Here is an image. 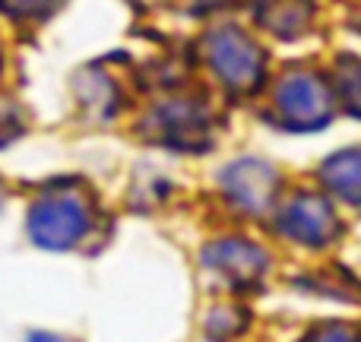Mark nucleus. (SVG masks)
I'll return each mask as SVG.
<instances>
[{
	"label": "nucleus",
	"instance_id": "1",
	"mask_svg": "<svg viewBox=\"0 0 361 342\" xmlns=\"http://www.w3.org/2000/svg\"><path fill=\"white\" fill-rule=\"evenodd\" d=\"M89 206L76 193H44L25 216V231L42 250H73L89 235Z\"/></svg>",
	"mask_w": 361,
	"mask_h": 342
},
{
	"label": "nucleus",
	"instance_id": "2",
	"mask_svg": "<svg viewBox=\"0 0 361 342\" xmlns=\"http://www.w3.org/2000/svg\"><path fill=\"white\" fill-rule=\"evenodd\" d=\"M209 63L235 89H247L260 80V51L235 29H222L209 38Z\"/></svg>",
	"mask_w": 361,
	"mask_h": 342
},
{
	"label": "nucleus",
	"instance_id": "3",
	"mask_svg": "<svg viewBox=\"0 0 361 342\" xmlns=\"http://www.w3.org/2000/svg\"><path fill=\"white\" fill-rule=\"evenodd\" d=\"M279 102L286 108V114H292V118H314L324 108V92H320V86L314 80L295 76V80H288L282 86Z\"/></svg>",
	"mask_w": 361,
	"mask_h": 342
},
{
	"label": "nucleus",
	"instance_id": "4",
	"mask_svg": "<svg viewBox=\"0 0 361 342\" xmlns=\"http://www.w3.org/2000/svg\"><path fill=\"white\" fill-rule=\"evenodd\" d=\"M254 257L257 254L250 250V244L228 241V244H216V248L209 250V257H206V260H209L216 269H225V273L241 269V276H244V273H250V269H254Z\"/></svg>",
	"mask_w": 361,
	"mask_h": 342
},
{
	"label": "nucleus",
	"instance_id": "5",
	"mask_svg": "<svg viewBox=\"0 0 361 342\" xmlns=\"http://www.w3.org/2000/svg\"><path fill=\"white\" fill-rule=\"evenodd\" d=\"M63 0H0V10L13 19H48Z\"/></svg>",
	"mask_w": 361,
	"mask_h": 342
},
{
	"label": "nucleus",
	"instance_id": "6",
	"mask_svg": "<svg viewBox=\"0 0 361 342\" xmlns=\"http://www.w3.org/2000/svg\"><path fill=\"white\" fill-rule=\"evenodd\" d=\"M29 342H63V339L51 336V333H35V336H29Z\"/></svg>",
	"mask_w": 361,
	"mask_h": 342
},
{
	"label": "nucleus",
	"instance_id": "7",
	"mask_svg": "<svg viewBox=\"0 0 361 342\" xmlns=\"http://www.w3.org/2000/svg\"><path fill=\"white\" fill-rule=\"evenodd\" d=\"M203 4H216V0H203Z\"/></svg>",
	"mask_w": 361,
	"mask_h": 342
}]
</instances>
